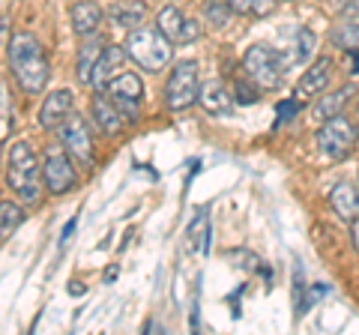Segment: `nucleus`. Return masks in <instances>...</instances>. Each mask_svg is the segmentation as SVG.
<instances>
[{"mask_svg":"<svg viewBox=\"0 0 359 335\" xmlns=\"http://www.w3.org/2000/svg\"><path fill=\"white\" fill-rule=\"evenodd\" d=\"M330 207L339 213L341 219L353 221L359 216V186L356 183H339L330 192Z\"/></svg>","mask_w":359,"mask_h":335,"instance_id":"obj_18","label":"nucleus"},{"mask_svg":"<svg viewBox=\"0 0 359 335\" xmlns=\"http://www.w3.org/2000/svg\"><path fill=\"white\" fill-rule=\"evenodd\" d=\"M90 117L99 126L102 135H120L123 126H126V117H123V111L111 102V96L105 99V93H96L93 96V105H90Z\"/></svg>","mask_w":359,"mask_h":335,"instance_id":"obj_14","label":"nucleus"},{"mask_svg":"<svg viewBox=\"0 0 359 335\" xmlns=\"http://www.w3.org/2000/svg\"><path fill=\"white\" fill-rule=\"evenodd\" d=\"M314 48H318V36H314V33H311L309 27H299V30H297L294 46H290V51L285 54L287 69H290V66H302V63H309V57L314 54Z\"/></svg>","mask_w":359,"mask_h":335,"instance_id":"obj_21","label":"nucleus"},{"mask_svg":"<svg viewBox=\"0 0 359 335\" xmlns=\"http://www.w3.org/2000/svg\"><path fill=\"white\" fill-rule=\"evenodd\" d=\"M231 15H233V9L228 6V0H210L207 9H204V18H207L210 27H224Z\"/></svg>","mask_w":359,"mask_h":335,"instance_id":"obj_24","label":"nucleus"},{"mask_svg":"<svg viewBox=\"0 0 359 335\" xmlns=\"http://www.w3.org/2000/svg\"><path fill=\"white\" fill-rule=\"evenodd\" d=\"M60 144H63L66 153H69L78 165L93 168V162H96L93 138H90L87 120L81 114H75V111H72V114L63 120V126H60Z\"/></svg>","mask_w":359,"mask_h":335,"instance_id":"obj_8","label":"nucleus"},{"mask_svg":"<svg viewBox=\"0 0 359 335\" xmlns=\"http://www.w3.org/2000/svg\"><path fill=\"white\" fill-rule=\"evenodd\" d=\"M332 81V60L330 57H318L306 72L299 75V81L294 87V102H314L320 93H327V87Z\"/></svg>","mask_w":359,"mask_h":335,"instance_id":"obj_10","label":"nucleus"},{"mask_svg":"<svg viewBox=\"0 0 359 335\" xmlns=\"http://www.w3.org/2000/svg\"><path fill=\"white\" fill-rule=\"evenodd\" d=\"M356 138H359V132H356V126H353V123L347 120L344 114L323 120V123H320V129L314 132L318 150L327 156V159H332V162H344L347 156L353 153Z\"/></svg>","mask_w":359,"mask_h":335,"instance_id":"obj_5","label":"nucleus"},{"mask_svg":"<svg viewBox=\"0 0 359 335\" xmlns=\"http://www.w3.org/2000/svg\"><path fill=\"white\" fill-rule=\"evenodd\" d=\"M201 228H207V213L195 216V221H192V225H189V231H186V249H189V252H201V249L207 245V237H198Z\"/></svg>","mask_w":359,"mask_h":335,"instance_id":"obj_25","label":"nucleus"},{"mask_svg":"<svg viewBox=\"0 0 359 335\" xmlns=\"http://www.w3.org/2000/svg\"><path fill=\"white\" fill-rule=\"evenodd\" d=\"M25 221V213H21V207H15L13 200H4L0 204V237L9 240L13 233L18 231V225Z\"/></svg>","mask_w":359,"mask_h":335,"instance_id":"obj_22","label":"nucleus"},{"mask_svg":"<svg viewBox=\"0 0 359 335\" xmlns=\"http://www.w3.org/2000/svg\"><path fill=\"white\" fill-rule=\"evenodd\" d=\"M201 96V75H198V63L195 60H180L165 84V102L171 111H189L198 105Z\"/></svg>","mask_w":359,"mask_h":335,"instance_id":"obj_6","label":"nucleus"},{"mask_svg":"<svg viewBox=\"0 0 359 335\" xmlns=\"http://www.w3.org/2000/svg\"><path fill=\"white\" fill-rule=\"evenodd\" d=\"M6 186L21 204H39L42 186H45V171L42 159L27 141H15L6 153Z\"/></svg>","mask_w":359,"mask_h":335,"instance_id":"obj_2","label":"nucleus"},{"mask_svg":"<svg viewBox=\"0 0 359 335\" xmlns=\"http://www.w3.org/2000/svg\"><path fill=\"white\" fill-rule=\"evenodd\" d=\"M81 48H78V63H75V78L81 84H90V78H93V69L99 57H102V51L108 48V39L99 36V33H90V36H81Z\"/></svg>","mask_w":359,"mask_h":335,"instance_id":"obj_16","label":"nucleus"},{"mask_svg":"<svg viewBox=\"0 0 359 335\" xmlns=\"http://www.w3.org/2000/svg\"><path fill=\"white\" fill-rule=\"evenodd\" d=\"M332 42L341 48H359V21H341L332 30Z\"/></svg>","mask_w":359,"mask_h":335,"instance_id":"obj_23","label":"nucleus"},{"mask_svg":"<svg viewBox=\"0 0 359 335\" xmlns=\"http://www.w3.org/2000/svg\"><path fill=\"white\" fill-rule=\"evenodd\" d=\"M233 96L228 90V84L219 81V78H210V81L201 84V96H198V105L207 111L210 117H231L233 114Z\"/></svg>","mask_w":359,"mask_h":335,"instance_id":"obj_13","label":"nucleus"},{"mask_svg":"<svg viewBox=\"0 0 359 335\" xmlns=\"http://www.w3.org/2000/svg\"><path fill=\"white\" fill-rule=\"evenodd\" d=\"M344 15H359V0H351V4L344 6Z\"/></svg>","mask_w":359,"mask_h":335,"instance_id":"obj_31","label":"nucleus"},{"mask_svg":"<svg viewBox=\"0 0 359 335\" xmlns=\"http://www.w3.org/2000/svg\"><path fill=\"white\" fill-rule=\"evenodd\" d=\"M69 114H72V90L60 87V90L45 96V102L39 108V126L42 129H60L63 120Z\"/></svg>","mask_w":359,"mask_h":335,"instance_id":"obj_15","label":"nucleus"},{"mask_svg":"<svg viewBox=\"0 0 359 335\" xmlns=\"http://www.w3.org/2000/svg\"><path fill=\"white\" fill-rule=\"evenodd\" d=\"M278 6V0H252V18H266L273 15Z\"/></svg>","mask_w":359,"mask_h":335,"instance_id":"obj_26","label":"nucleus"},{"mask_svg":"<svg viewBox=\"0 0 359 335\" xmlns=\"http://www.w3.org/2000/svg\"><path fill=\"white\" fill-rule=\"evenodd\" d=\"M243 72L252 84L261 87V90H273V87L282 84V75L287 72L285 54L276 51L273 46L257 42V46H252L243 54Z\"/></svg>","mask_w":359,"mask_h":335,"instance_id":"obj_4","label":"nucleus"},{"mask_svg":"<svg viewBox=\"0 0 359 335\" xmlns=\"http://www.w3.org/2000/svg\"><path fill=\"white\" fill-rule=\"evenodd\" d=\"M156 27H159L174 46H189L201 36V25L192 18H186L177 6H165L159 15H156Z\"/></svg>","mask_w":359,"mask_h":335,"instance_id":"obj_11","label":"nucleus"},{"mask_svg":"<svg viewBox=\"0 0 359 335\" xmlns=\"http://www.w3.org/2000/svg\"><path fill=\"white\" fill-rule=\"evenodd\" d=\"M6 57H9V69H13L21 90L30 96L42 93V87L48 84V57H45L42 42L33 33L21 30L9 39Z\"/></svg>","mask_w":359,"mask_h":335,"instance_id":"obj_1","label":"nucleus"},{"mask_svg":"<svg viewBox=\"0 0 359 335\" xmlns=\"http://www.w3.org/2000/svg\"><path fill=\"white\" fill-rule=\"evenodd\" d=\"M72 162L75 159L66 153V147H48V153L42 159V171H45V189L51 195H66L75 189L78 174Z\"/></svg>","mask_w":359,"mask_h":335,"instance_id":"obj_7","label":"nucleus"},{"mask_svg":"<svg viewBox=\"0 0 359 335\" xmlns=\"http://www.w3.org/2000/svg\"><path fill=\"white\" fill-rule=\"evenodd\" d=\"M0 105H4V129H0V135H4V141L9 138V129H13V114H9V93L4 87V96H0Z\"/></svg>","mask_w":359,"mask_h":335,"instance_id":"obj_27","label":"nucleus"},{"mask_svg":"<svg viewBox=\"0 0 359 335\" xmlns=\"http://www.w3.org/2000/svg\"><path fill=\"white\" fill-rule=\"evenodd\" d=\"M126 60H129L126 46H108L102 51V57H99V63H96L93 78H90V87H93V93H105L108 84L123 72V63H126Z\"/></svg>","mask_w":359,"mask_h":335,"instance_id":"obj_12","label":"nucleus"},{"mask_svg":"<svg viewBox=\"0 0 359 335\" xmlns=\"http://www.w3.org/2000/svg\"><path fill=\"white\" fill-rule=\"evenodd\" d=\"M233 15H252V0H228Z\"/></svg>","mask_w":359,"mask_h":335,"instance_id":"obj_29","label":"nucleus"},{"mask_svg":"<svg viewBox=\"0 0 359 335\" xmlns=\"http://www.w3.org/2000/svg\"><path fill=\"white\" fill-rule=\"evenodd\" d=\"M351 93H353V87L347 84V87H339V90H332V93H320L318 99H314V105H311V114H314V120H330V117H339L341 114V108H344V102L351 99Z\"/></svg>","mask_w":359,"mask_h":335,"instance_id":"obj_19","label":"nucleus"},{"mask_svg":"<svg viewBox=\"0 0 359 335\" xmlns=\"http://www.w3.org/2000/svg\"><path fill=\"white\" fill-rule=\"evenodd\" d=\"M69 21H72V30L78 36H90V33H99V27H102V21H105V13L93 0H78L69 9Z\"/></svg>","mask_w":359,"mask_h":335,"instance_id":"obj_17","label":"nucleus"},{"mask_svg":"<svg viewBox=\"0 0 359 335\" xmlns=\"http://www.w3.org/2000/svg\"><path fill=\"white\" fill-rule=\"evenodd\" d=\"M144 15H147V6H144L141 0H120V4L111 6V21H114L117 27H126V30L141 27Z\"/></svg>","mask_w":359,"mask_h":335,"instance_id":"obj_20","label":"nucleus"},{"mask_svg":"<svg viewBox=\"0 0 359 335\" xmlns=\"http://www.w3.org/2000/svg\"><path fill=\"white\" fill-rule=\"evenodd\" d=\"M233 96H237V102H257V93H255V87H252V90H249V84H237V93H233Z\"/></svg>","mask_w":359,"mask_h":335,"instance_id":"obj_28","label":"nucleus"},{"mask_svg":"<svg viewBox=\"0 0 359 335\" xmlns=\"http://www.w3.org/2000/svg\"><path fill=\"white\" fill-rule=\"evenodd\" d=\"M351 240H353V249L359 252V216L351 221Z\"/></svg>","mask_w":359,"mask_h":335,"instance_id":"obj_30","label":"nucleus"},{"mask_svg":"<svg viewBox=\"0 0 359 335\" xmlns=\"http://www.w3.org/2000/svg\"><path fill=\"white\" fill-rule=\"evenodd\" d=\"M123 46H126L129 60L144 72H162L174 60V42L159 27H135L129 30Z\"/></svg>","mask_w":359,"mask_h":335,"instance_id":"obj_3","label":"nucleus"},{"mask_svg":"<svg viewBox=\"0 0 359 335\" xmlns=\"http://www.w3.org/2000/svg\"><path fill=\"white\" fill-rule=\"evenodd\" d=\"M111 96V102H114L120 111H123V117H126L129 123H135L141 117V99H144V84H141V78L135 75V72H120L114 81L108 84V90Z\"/></svg>","mask_w":359,"mask_h":335,"instance_id":"obj_9","label":"nucleus"}]
</instances>
